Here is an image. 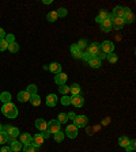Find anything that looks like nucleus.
Listing matches in <instances>:
<instances>
[{"label": "nucleus", "instance_id": "obj_16", "mask_svg": "<svg viewBox=\"0 0 136 152\" xmlns=\"http://www.w3.org/2000/svg\"><path fill=\"white\" fill-rule=\"evenodd\" d=\"M106 19H109V12H106L105 10H101V11H99V15L97 16V18H95V22L101 25V23H102V22H105Z\"/></svg>", "mask_w": 136, "mask_h": 152}, {"label": "nucleus", "instance_id": "obj_15", "mask_svg": "<svg viewBox=\"0 0 136 152\" xmlns=\"http://www.w3.org/2000/svg\"><path fill=\"white\" fill-rule=\"evenodd\" d=\"M124 14H125V7L117 6V7H114L113 12H112V15H113L114 18H123Z\"/></svg>", "mask_w": 136, "mask_h": 152}, {"label": "nucleus", "instance_id": "obj_52", "mask_svg": "<svg viewBox=\"0 0 136 152\" xmlns=\"http://www.w3.org/2000/svg\"><path fill=\"white\" fill-rule=\"evenodd\" d=\"M19 152H22V151H19Z\"/></svg>", "mask_w": 136, "mask_h": 152}, {"label": "nucleus", "instance_id": "obj_17", "mask_svg": "<svg viewBox=\"0 0 136 152\" xmlns=\"http://www.w3.org/2000/svg\"><path fill=\"white\" fill-rule=\"evenodd\" d=\"M124 19L123 18H114L113 20H112V26H113L116 30H121V28L124 27Z\"/></svg>", "mask_w": 136, "mask_h": 152}, {"label": "nucleus", "instance_id": "obj_51", "mask_svg": "<svg viewBox=\"0 0 136 152\" xmlns=\"http://www.w3.org/2000/svg\"><path fill=\"white\" fill-rule=\"evenodd\" d=\"M1 130H3V125H1V124H0V132H1Z\"/></svg>", "mask_w": 136, "mask_h": 152}, {"label": "nucleus", "instance_id": "obj_11", "mask_svg": "<svg viewBox=\"0 0 136 152\" xmlns=\"http://www.w3.org/2000/svg\"><path fill=\"white\" fill-rule=\"evenodd\" d=\"M123 19H124V23H133L135 22V15H133V12L129 8H125V14H124Z\"/></svg>", "mask_w": 136, "mask_h": 152}, {"label": "nucleus", "instance_id": "obj_26", "mask_svg": "<svg viewBox=\"0 0 136 152\" xmlns=\"http://www.w3.org/2000/svg\"><path fill=\"white\" fill-rule=\"evenodd\" d=\"M0 101L3 102V103H8V102H11V94H10L8 91H4L0 94Z\"/></svg>", "mask_w": 136, "mask_h": 152}, {"label": "nucleus", "instance_id": "obj_25", "mask_svg": "<svg viewBox=\"0 0 136 152\" xmlns=\"http://www.w3.org/2000/svg\"><path fill=\"white\" fill-rule=\"evenodd\" d=\"M22 144H21V141H14L10 144V148H11V151L12 152H19V151H22Z\"/></svg>", "mask_w": 136, "mask_h": 152}, {"label": "nucleus", "instance_id": "obj_12", "mask_svg": "<svg viewBox=\"0 0 136 152\" xmlns=\"http://www.w3.org/2000/svg\"><path fill=\"white\" fill-rule=\"evenodd\" d=\"M70 50H71V54H72V56L75 57V58H82V54H83V52L80 50L79 48H78V45H76V44L71 45Z\"/></svg>", "mask_w": 136, "mask_h": 152}, {"label": "nucleus", "instance_id": "obj_13", "mask_svg": "<svg viewBox=\"0 0 136 152\" xmlns=\"http://www.w3.org/2000/svg\"><path fill=\"white\" fill-rule=\"evenodd\" d=\"M57 103V95L56 94H49L46 96V106L48 107H54Z\"/></svg>", "mask_w": 136, "mask_h": 152}, {"label": "nucleus", "instance_id": "obj_24", "mask_svg": "<svg viewBox=\"0 0 136 152\" xmlns=\"http://www.w3.org/2000/svg\"><path fill=\"white\" fill-rule=\"evenodd\" d=\"M30 103H32L33 106H40V104H41V96L38 94L30 95Z\"/></svg>", "mask_w": 136, "mask_h": 152}, {"label": "nucleus", "instance_id": "obj_4", "mask_svg": "<svg viewBox=\"0 0 136 152\" xmlns=\"http://www.w3.org/2000/svg\"><path fill=\"white\" fill-rule=\"evenodd\" d=\"M99 45H101V52H104V53L110 54L114 52V44L112 41H104Z\"/></svg>", "mask_w": 136, "mask_h": 152}, {"label": "nucleus", "instance_id": "obj_34", "mask_svg": "<svg viewBox=\"0 0 136 152\" xmlns=\"http://www.w3.org/2000/svg\"><path fill=\"white\" fill-rule=\"evenodd\" d=\"M106 58H108V61H109V63H110V64L117 63V60H118L117 54H114V53H110V54H108V56H106Z\"/></svg>", "mask_w": 136, "mask_h": 152}, {"label": "nucleus", "instance_id": "obj_39", "mask_svg": "<svg viewBox=\"0 0 136 152\" xmlns=\"http://www.w3.org/2000/svg\"><path fill=\"white\" fill-rule=\"evenodd\" d=\"M136 148V142L135 140H131L129 144H128V147H125V149H127V152H133Z\"/></svg>", "mask_w": 136, "mask_h": 152}, {"label": "nucleus", "instance_id": "obj_6", "mask_svg": "<svg viewBox=\"0 0 136 152\" xmlns=\"http://www.w3.org/2000/svg\"><path fill=\"white\" fill-rule=\"evenodd\" d=\"M3 130L7 133L8 137H18L19 136V129L16 126H11V125H7V126H3Z\"/></svg>", "mask_w": 136, "mask_h": 152}, {"label": "nucleus", "instance_id": "obj_42", "mask_svg": "<svg viewBox=\"0 0 136 152\" xmlns=\"http://www.w3.org/2000/svg\"><path fill=\"white\" fill-rule=\"evenodd\" d=\"M4 39H6L8 44H12V42H15V35H14V34H7Z\"/></svg>", "mask_w": 136, "mask_h": 152}, {"label": "nucleus", "instance_id": "obj_38", "mask_svg": "<svg viewBox=\"0 0 136 152\" xmlns=\"http://www.w3.org/2000/svg\"><path fill=\"white\" fill-rule=\"evenodd\" d=\"M76 45H78V48H79L80 50L83 52V49H86V48L89 46V42L86 41V39H80V41L78 42V44H76Z\"/></svg>", "mask_w": 136, "mask_h": 152}, {"label": "nucleus", "instance_id": "obj_40", "mask_svg": "<svg viewBox=\"0 0 136 152\" xmlns=\"http://www.w3.org/2000/svg\"><path fill=\"white\" fill-rule=\"evenodd\" d=\"M8 49V42L6 39H0V52H4Z\"/></svg>", "mask_w": 136, "mask_h": 152}, {"label": "nucleus", "instance_id": "obj_33", "mask_svg": "<svg viewBox=\"0 0 136 152\" xmlns=\"http://www.w3.org/2000/svg\"><path fill=\"white\" fill-rule=\"evenodd\" d=\"M59 92H60L61 95H67L68 92H70V87H68V86H65V84L59 86Z\"/></svg>", "mask_w": 136, "mask_h": 152}, {"label": "nucleus", "instance_id": "obj_1", "mask_svg": "<svg viewBox=\"0 0 136 152\" xmlns=\"http://www.w3.org/2000/svg\"><path fill=\"white\" fill-rule=\"evenodd\" d=\"M1 113H3L4 117L10 118V120H14V118L18 117V107H16L12 102L3 103V106H1Z\"/></svg>", "mask_w": 136, "mask_h": 152}, {"label": "nucleus", "instance_id": "obj_5", "mask_svg": "<svg viewBox=\"0 0 136 152\" xmlns=\"http://www.w3.org/2000/svg\"><path fill=\"white\" fill-rule=\"evenodd\" d=\"M87 124H89V118L86 115H76L75 120H74V125L76 128H85Z\"/></svg>", "mask_w": 136, "mask_h": 152}, {"label": "nucleus", "instance_id": "obj_9", "mask_svg": "<svg viewBox=\"0 0 136 152\" xmlns=\"http://www.w3.org/2000/svg\"><path fill=\"white\" fill-rule=\"evenodd\" d=\"M32 139H33V136H30V133H21V136H19V141H21L22 145L32 144Z\"/></svg>", "mask_w": 136, "mask_h": 152}, {"label": "nucleus", "instance_id": "obj_43", "mask_svg": "<svg viewBox=\"0 0 136 152\" xmlns=\"http://www.w3.org/2000/svg\"><path fill=\"white\" fill-rule=\"evenodd\" d=\"M91 58H93V56H91V54H89V53H87V52L82 54V60H85L86 63H89V61L91 60Z\"/></svg>", "mask_w": 136, "mask_h": 152}, {"label": "nucleus", "instance_id": "obj_31", "mask_svg": "<svg viewBox=\"0 0 136 152\" xmlns=\"http://www.w3.org/2000/svg\"><path fill=\"white\" fill-rule=\"evenodd\" d=\"M56 14H57V18H64V16H67L68 11H67V8H64V7H60V8L56 11Z\"/></svg>", "mask_w": 136, "mask_h": 152}, {"label": "nucleus", "instance_id": "obj_45", "mask_svg": "<svg viewBox=\"0 0 136 152\" xmlns=\"http://www.w3.org/2000/svg\"><path fill=\"white\" fill-rule=\"evenodd\" d=\"M106 56H108V54H106V53H104V52H99V53H98V56H97V57H98L99 60H104V58H106Z\"/></svg>", "mask_w": 136, "mask_h": 152}, {"label": "nucleus", "instance_id": "obj_30", "mask_svg": "<svg viewBox=\"0 0 136 152\" xmlns=\"http://www.w3.org/2000/svg\"><path fill=\"white\" fill-rule=\"evenodd\" d=\"M8 50L11 52V53H16V52H19V44H16V42L8 44Z\"/></svg>", "mask_w": 136, "mask_h": 152}, {"label": "nucleus", "instance_id": "obj_28", "mask_svg": "<svg viewBox=\"0 0 136 152\" xmlns=\"http://www.w3.org/2000/svg\"><path fill=\"white\" fill-rule=\"evenodd\" d=\"M46 20H48V22H51V23L56 22V20H57V14H56V11H51V12H48Z\"/></svg>", "mask_w": 136, "mask_h": 152}, {"label": "nucleus", "instance_id": "obj_3", "mask_svg": "<svg viewBox=\"0 0 136 152\" xmlns=\"http://www.w3.org/2000/svg\"><path fill=\"white\" fill-rule=\"evenodd\" d=\"M99 52H101V45L98 42H93V44H90L87 46V53L91 54L93 57H97Z\"/></svg>", "mask_w": 136, "mask_h": 152}, {"label": "nucleus", "instance_id": "obj_23", "mask_svg": "<svg viewBox=\"0 0 136 152\" xmlns=\"http://www.w3.org/2000/svg\"><path fill=\"white\" fill-rule=\"evenodd\" d=\"M80 91H82V90H80V86L78 84V83H72V84L70 86V92L72 94V96L74 95H79Z\"/></svg>", "mask_w": 136, "mask_h": 152}, {"label": "nucleus", "instance_id": "obj_29", "mask_svg": "<svg viewBox=\"0 0 136 152\" xmlns=\"http://www.w3.org/2000/svg\"><path fill=\"white\" fill-rule=\"evenodd\" d=\"M26 91H27L30 95H34V94H37L38 87H37L35 84H29V86H27V88H26Z\"/></svg>", "mask_w": 136, "mask_h": 152}, {"label": "nucleus", "instance_id": "obj_49", "mask_svg": "<svg viewBox=\"0 0 136 152\" xmlns=\"http://www.w3.org/2000/svg\"><path fill=\"white\" fill-rule=\"evenodd\" d=\"M7 141H10V144H11V142L16 141V139H15V137H8V139H7Z\"/></svg>", "mask_w": 136, "mask_h": 152}, {"label": "nucleus", "instance_id": "obj_36", "mask_svg": "<svg viewBox=\"0 0 136 152\" xmlns=\"http://www.w3.org/2000/svg\"><path fill=\"white\" fill-rule=\"evenodd\" d=\"M57 121L60 124H65L67 121H68V115H67L65 113H60L59 114V117H57Z\"/></svg>", "mask_w": 136, "mask_h": 152}, {"label": "nucleus", "instance_id": "obj_20", "mask_svg": "<svg viewBox=\"0 0 136 152\" xmlns=\"http://www.w3.org/2000/svg\"><path fill=\"white\" fill-rule=\"evenodd\" d=\"M18 101L19 102H27L30 101V94H29L27 91H19L18 92Z\"/></svg>", "mask_w": 136, "mask_h": 152}, {"label": "nucleus", "instance_id": "obj_48", "mask_svg": "<svg viewBox=\"0 0 136 152\" xmlns=\"http://www.w3.org/2000/svg\"><path fill=\"white\" fill-rule=\"evenodd\" d=\"M0 152H12L10 147H3V148L0 149Z\"/></svg>", "mask_w": 136, "mask_h": 152}, {"label": "nucleus", "instance_id": "obj_50", "mask_svg": "<svg viewBox=\"0 0 136 152\" xmlns=\"http://www.w3.org/2000/svg\"><path fill=\"white\" fill-rule=\"evenodd\" d=\"M42 3H44V4H51V3H52V0H44Z\"/></svg>", "mask_w": 136, "mask_h": 152}, {"label": "nucleus", "instance_id": "obj_27", "mask_svg": "<svg viewBox=\"0 0 136 152\" xmlns=\"http://www.w3.org/2000/svg\"><path fill=\"white\" fill-rule=\"evenodd\" d=\"M131 140L128 139L127 136H121L120 139H118V145L123 147V148H125V147H128V144H129Z\"/></svg>", "mask_w": 136, "mask_h": 152}, {"label": "nucleus", "instance_id": "obj_10", "mask_svg": "<svg viewBox=\"0 0 136 152\" xmlns=\"http://www.w3.org/2000/svg\"><path fill=\"white\" fill-rule=\"evenodd\" d=\"M67 79H68V76L65 75V73L60 72V73H57L56 76H54V83H56L57 86H63L67 83Z\"/></svg>", "mask_w": 136, "mask_h": 152}, {"label": "nucleus", "instance_id": "obj_41", "mask_svg": "<svg viewBox=\"0 0 136 152\" xmlns=\"http://www.w3.org/2000/svg\"><path fill=\"white\" fill-rule=\"evenodd\" d=\"M7 139H8L7 133L4 132V130H1V132H0V144H4V142H7Z\"/></svg>", "mask_w": 136, "mask_h": 152}, {"label": "nucleus", "instance_id": "obj_37", "mask_svg": "<svg viewBox=\"0 0 136 152\" xmlns=\"http://www.w3.org/2000/svg\"><path fill=\"white\" fill-rule=\"evenodd\" d=\"M60 101H61V104H63V106H70L71 104V96L63 95V98H61Z\"/></svg>", "mask_w": 136, "mask_h": 152}, {"label": "nucleus", "instance_id": "obj_46", "mask_svg": "<svg viewBox=\"0 0 136 152\" xmlns=\"http://www.w3.org/2000/svg\"><path fill=\"white\" fill-rule=\"evenodd\" d=\"M67 115H68V120H75V117H76V114L74 113V111H70Z\"/></svg>", "mask_w": 136, "mask_h": 152}, {"label": "nucleus", "instance_id": "obj_8", "mask_svg": "<svg viewBox=\"0 0 136 152\" xmlns=\"http://www.w3.org/2000/svg\"><path fill=\"white\" fill-rule=\"evenodd\" d=\"M78 129H79V128H76L74 124L72 125H68L65 129V134L70 137V139H75V137L78 136Z\"/></svg>", "mask_w": 136, "mask_h": 152}, {"label": "nucleus", "instance_id": "obj_47", "mask_svg": "<svg viewBox=\"0 0 136 152\" xmlns=\"http://www.w3.org/2000/svg\"><path fill=\"white\" fill-rule=\"evenodd\" d=\"M40 134H41V136H42V139H44V140L49 137V133H48L46 130H44V132H41V133H40Z\"/></svg>", "mask_w": 136, "mask_h": 152}, {"label": "nucleus", "instance_id": "obj_32", "mask_svg": "<svg viewBox=\"0 0 136 152\" xmlns=\"http://www.w3.org/2000/svg\"><path fill=\"white\" fill-rule=\"evenodd\" d=\"M22 152H37V148L33 144H29V145L22 147Z\"/></svg>", "mask_w": 136, "mask_h": 152}, {"label": "nucleus", "instance_id": "obj_2", "mask_svg": "<svg viewBox=\"0 0 136 152\" xmlns=\"http://www.w3.org/2000/svg\"><path fill=\"white\" fill-rule=\"evenodd\" d=\"M60 125L61 124L57 120H52V121H49L48 122V125H46V132L51 134V133H57V132H60L61 130V128H60Z\"/></svg>", "mask_w": 136, "mask_h": 152}, {"label": "nucleus", "instance_id": "obj_7", "mask_svg": "<svg viewBox=\"0 0 136 152\" xmlns=\"http://www.w3.org/2000/svg\"><path fill=\"white\" fill-rule=\"evenodd\" d=\"M71 104H74L75 107H83V104H85V98H83L82 95H74L71 96Z\"/></svg>", "mask_w": 136, "mask_h": 152}, {"label": "nucleus", "instance_id": "obj_22", "mask_svg": "<svg viewBox=\"0 0 136 152\" xmlns=\"http://www.w3.org/2000/svg\"><path fill=\"white\" fill-rule=\"evenodd\" d=\"M112 27H113V26H112V22L109 20V19H106L105 22L101 23V30H102L104 33H109V31L112 30Z\"/></svg>", "mask_w": 136, "mask_h": 152}, {"label": "nucleus", "instance_id": "obj_44", "mask_svg": "<svg viewBox=\"0 0 136 152\" xmlns=\"http://www.w3.org/2000/svg\"><path fill=\"white\" fill-rule=\"evenodd\" d=\"M6 35H7V33L4 31V28L0 27V39H4V38H6Z\"/></svg>", "mask_w": 136, "mask_h": 152}, {"label": "nucleus", "instance_id": "obj_21", "mask_svg": "<svg viewBox=\"0 0 136 152\" xmlns=\"http://www.w3.org/2000/svg\"><path fill=\"white\" fill-rule=\"evenodd\" d=\"M89 65L91 66V68H95V69H98V68H101L102 63H101V60H99L98 57H93L91 60L89 61Z\"/></svg>", "mask_w": 136, "mask_h": 152}, {"label": "nucleus", "instance_id": "obj_14", "mask_svg": "<svg viewBox=\"0 0 136 152\" xmlns=\"http://www.w3.org/2000/svg\"><path fill=\"white\" fill-rule=\"evenodd\" d=\"M32 144L35 147V148H38V147H41L42 144H44V139H42V136L40 134V133H37V134H34L32 139Z\"/></svg>", "mask_w": 136, "mask_h": 152}, {"label": "nucleus", "instance_id": "obj_18", "mask_svg": "<svg viewBox=\"0 0 136 152\" xmlns=\"http://www.w3.org/2000/svg\"><path fill=\"white\" fill-rule=\"evenodd\" d=\"M46 125H48V122L45 120H42V118H38V120H35V128H37L38 130H41V132L46 130Z\"/></svg>", "mask_w": 136, "mask_h": 152}, {"label": "nucleus", "instance_id": "obj_35", "mask_svg": "<svg viewBox=\"0 0 136 152\" xmlns=\"http://www.w3.org/2000/svg\"><path fill=\"white\" fill-rule=\"evenodd\" d=\"M53 136H54V141L56 142H61L64 140V133L61 132V130L60 132H57V133H54Z\"/></svg>", "mask_w": 136, "mask_h": 152}, {"label": "nucleus", "instance_id": "obj_19", "mask_svg": "<svg viewBox=\"0 0 136 152\" xmlns=\"http://www.w3.org/2000/svg\"><path fill=\"white\" fill-rule=\"evenodd\" d=\"M48 69L51 71L52 73H60L61 72V65L59 63H52V64H49V66H48Z\"/></svg>", "mask_w": 136, "mask_h": 152}]
</instances>
